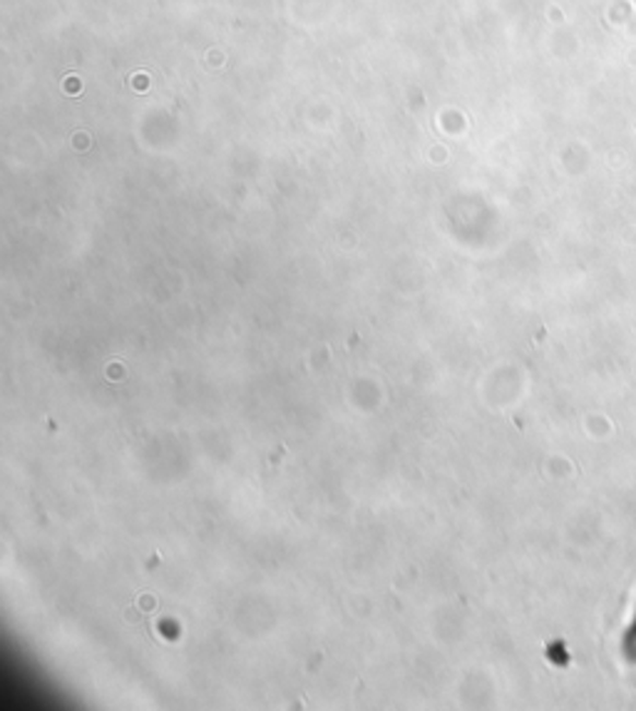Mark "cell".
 Segmentation results:
<instances>
[{
    "mask_svg": "<svg viewBox=\"0 0 636 711\" xmlns=\"http://www.w3.org/2000/svg\"><path fill=\"white\" fill-rule=\"evenodd\" d=\"M629 644H636V627H634V632H632V637H629Z\"/></svg>",
    "mask_w": 636,
    "mask_h": 711,
    "instance_id": "6da1fadb",
    "label": "cell"
}]
</instances>
